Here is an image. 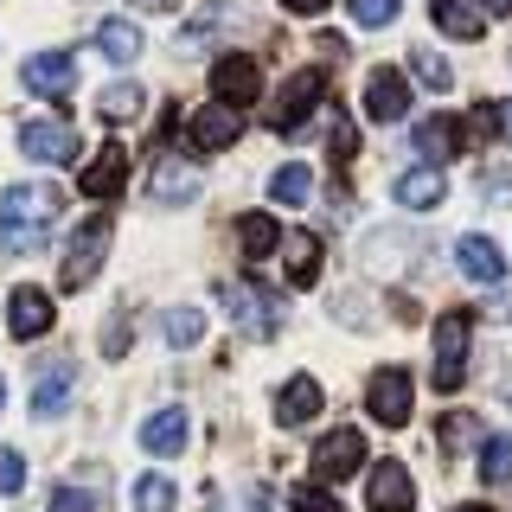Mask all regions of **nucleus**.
Here are the masks:
<instances>
[{"instance_id":"f257e3e1","label":"nucleus","mask_w":512,"mask_h":512,"mask_svg":"<svg viewBox=\"0 0 512 512\" xmlns=\"http://www.w3.org/2000/svg\"><path fill=\"white\" fill-rule=\"evenodd\" d=\"M58 212H64L58 186H7V205H0V244H7L13 256L45 250Z\"/></svg>"},{"instance_id":"f03ea898","label":"nucleus","mask_w":512,"mask_h":512,"mask_svg":"<svg viewBox=\"0 0 512 512\" xmlns=\"http://www.w3.org/2000/svg\"><path fill=\"white\" fill-rule=\"evenodd\" d=\"M224 308H231V327L237 333H250V340H276L282 333V295H269V288H256V282H224Z\"/></svg>"},{"instance_id":"7ed1b4c3","label":"nucleus","mask_w":512,"mask_h":512,"mask_svg":"<svg viewBox=\"0 0 512 512\" xmlns=\"http://www.w3.org/2000/svg\"><path fill=\"white\" fill-rule=\"evenodd\" d=\"M320 96H327V64H301V71L276 90V103H269V128H276V135H295V128L314 116Z\"/></svg>"},{"instance_id":"20e7f679","label":"nucleus","mask_w":512,"mask_h":512,"mask_svg":"<svg viewBox=\"0 0 512 512\" xmlns=\"http://www.w3.org/2000/svg\"><path fill=\"white\" fill-rule=\"evenodd\" d=\"M468 333H474L468 308H448L436 320V365H429L436 391H461V378H468Z\"/></svg>"},{"instance_id":"39448f33","label":"nucleus","mask_w":512,"mask_h":512,"mask_svg":"<svg viewBox=\"0 0 512 512\" xmlns=\"http://www.w3.org/2000/svg\"><path fill=\"white\" fill-rule=\"evenodd\" d=\"M109 237H116V218L109 212H96L84 231L71 237V256H64V269H58V282L64 288H84L96 282V269H103V256H109Z\"/></svg>"},{"instance_id":"423d86ee","label":"nucleus","mask_w":512,"mask_h":512,"mask_svg":"<svg viewBox=\"0 0 512 512\" xmlns=\"http://www.w3.org/2000/svg\"><path fill=\"white\" fill-rule=\"evenodd\" d=\"M365 468V436L359 429H333V436H320L314 448V487H340Z\"/></svg>"},{"instance_id":"0eeeda50","label":"nucleus","mask_w":512,"mask_h":512,"mask_svg":"<svg viewBox=\"0 0 512 512\" xmlns=\"http://www.w3.org/2000/svg\"><path fill=\"white\" fill-rule=\"evenodd\" d=\"M410 397H416V384H410L404 365H384V372H372V384H365V410H372L384 429L410 423Z\"/></svg>"},{"instance_id":"6e6552de","label":"nucleus","mask_w":512,"mask_h":512,"mask_svg":"<svg viewBox=\"0 0 512 512\" xmlns=\"http://www.w3.org/2000/svg\"><path fill=\"white\" fill-rule=\"evenodd\" d=\"M212 96H218L224 109L256 103V96H263V71H256V58H250V52H224V58L212 64Z\"/></svg>"},{"instance_id":"1a4fd4ad","label":"nucleus","mask_w":512,"mask_h":512,"mask_svg":"<svg viewBox=\"0 0 512 512\" xmlns=\"http://www.w3.org/2000/svg\"><path fill=\"white\" fill-rule=\"evenodd\" d=\"M365 116L372 122H404L410 116V77L391 71V64H378V71L365 77Z\"/></svg>"},{"instance_id":"9d476101","label":"nucleus","mask_w":512,"mask_h":512,"mask_svg":"<svg viewBox=\"0 0 512 512\" xmlns=\"http://www.w3.org/2000/svg\"><path fill=\"white\" fill-rule=\"evenodd\" d=\"M71 384H77L71 352H52V359H39V372H32V416H58L64 397H71Z\"/></svg>"},{"instance_id":"9b49d317","label":"nucleus","mask_w":512,"mask_h":512,"mask_svg":"<svg viewBox=\"0 0 512 512\" xmlns=\"http://www.w3.org/2000/svg\"><path fill=\"white\" fill-rule=\"evenodd\" d=\"M20 77H26V90H39V96H52V103H64V96L77 90V58H71V52H32Z\"/></svg>"},{"instance_id":"f8f14e48","label":"nucleus","mask_w":512,"mask_h":512,"mask_svg":"<svg viewBox=\"0 0 512 512\" xmlns=\"http://www.w3.org/2000/svg\"><path fill=\"white\" fill-rule=\"evenodd\" d=\"M20 148H26V160H39V167H64V160L77 154V135H71V122H26Z\"/></svg>"},{"instance_id":"ddd939ff","label":"nucleus","mask_w":512,"mask_h":512,"mask_svg":"<svg viewBox=\"0 0 512 512\" xmlns=\"http://www.w3.org/2000/svg\"><path fill=\"white\" fill-rule=\"evenodd\" d=\"M365 500H372V512H410L416 506L410 468H404V461H378L372 480H365Z\"/></svg>"},{"instance_id":"4468645a","label":"nucleus","mask_w":512,"mask_h":512,"mask_svg":"<svg viewBox=\"0 0 512 512\" xmlns=\"http://www.w3.org/2000/svg\"><path fill=\"white\" fill-rule=\"evenodd\" d=\"M455 269H461L468 282H493V288L506 282V256H500V244H493V237H480V231H468V237L455 244Z\"/></svg>"},{"instance_id":"2eb2a0df","label":"nucleus","mask_w":512,"mask_h":512,"mask_svg":"<svg viewBox=\"0 0 512 512\" xmlns=\"http://www.w3.org/2000/svg\"><path fill=\"white\" fill-rule=\"evenodd\" d=\"M52 295L45 288H13V308H7V327H13V340H39V333H52Z\"/></svg>"},{"instance_id":"dca6fc26","label":"nucleus","mask_w":512,"mask_h":512,"mask_svg":"<svg viewBox=\"0 0 512 512\" xmlns=\"http://www.w3.org/2000/svg\"><path fill=\"white\" fill-rule=\"evenodd\" d=\"M314 416H320V384L308 372H295V378L282 384V397H276V423L282 429H308Z\"/></svg>"},{"instance_id":"f3484780","label":"nucleus","mask_w":512,"mask_h":512,"mask_svg":"<svg viewBox=\"0 0 512 512\" xmlns=\"http://www.w3.org/2000/svg\"><path fill=\"white\" fill-rule=\"evenodd\" d=\"M128 180V154L122 148H96V160L84 173H77V186H84V199H116Z\"/></svg>"},{"instance_id":"a211bd4d","label":"nucleus","mask_w":512,"mask_h":512,"mask_svg":"<svg viewBox=\"0 0 512 512\" xmlns=\"http://www.w3.org/2000/svg\"><path fill=\"white\" fill-rule=\"evenodd\" d=\"M237 135H244V116H237V109H224V103H212V109H199V116H192V148H205V154L231 148Z\"/></svg>"},{"instance_id":"6ab92c4d","label":"nucleus","mask_w":512,"mask_h":512,"mask_svg":"<svg viewBox=\"0 0 512 512\" xmlns=\"http://www.w3.org/2000/svg\"><path fill=\"white\" fill-rule=\"evenodd\" d=\"M282 269H288V288H314V276H320V237L314 231H288L282 237Z\"/></svg>"},{"instance_id":"aec40b11","label":"nucleus","mask_w":512,"mask_h":512,"mask_svg":"<svg viewBox=\"0 0 512 512\" xmlns=\"http://www.w3.org/2000/svg\"><path fill=\"white\" fill-rule=\"evenodd\" d=\"M186 436H192L186 410H154L148 423H141V448H148V455H180Z\"/></svg>"},{"instance_id":"412c9836","label":"nucleus","mask_w":512,"mask_h":512,"mask_svg":"<svg viewBox=\"0 0 512 512\" xmlns=\"http://www.w3.org/2000/svg\"><path fill=\"white\" fill-rule=\"evenodd\" d=\"M154 205H180V199H192V192H199V167H186V160L180 154H167V160H160V167H154Z\"/></svg>"},{"instance_id":"4be33fe9","label":"nucleus","mask_w":512,"mask_h":512,"mask_svg":"<svg viewBox=\"0 0 512 512\" xmlns=\"http://www.w3.org/2000/svg\"><path fill=\"white\" fill-rule=\"evenodd\" d=\"M442 192H448L442 167H410L404 180H397V205H410V212H429V205H442Z\"/></svg>"},{"instance_id":"5701e85b","label":"nucleus","mask_w":512,"mask_h":512,"mask_svg":"<svg viewBox=\"0 0 512 512\" xmlns=\"http://www.w3.org/2000/svg\"><path fill=\"white\" fill-rule=\"evenodd\" d=\"M429 20H436L448 39H480V32H487V13L468 7V0H429Z\"/></svg>"},{"instance_id":"b1692460","label":"nucleus","mask_w":512,"mask_h":512,"mask_svg":"<svg viewBox=\"0 0 512 512\" xmlns=\"http://www.w3.org/2000/svg\"><path fill=\"white\" fill-rule=\"evenodd\" d=\"M96 52H103L109 64H135L141 58V26L135 20H103L96 26Z\"/></svg>"},{"instance_id":"393cba45","label":"nucleus","mask_w":512,"mask_h":512,"mask_svg":"<svg viewBox=\"0 0 512 512\" xmlns=\"http://www.w3.org/2000/svg\"><path fill=\"white\" fill-rule=\"evenodd\" d=\"M237 237H244V256H250V263H263V256L282 250V224L269 218V212H250L244 224H237Z\"/></svg>"},{"instance_id":"a878e982","label":"nucleus","mask_w":512,"mask_h":512,"mask_svg":"<svg viewBox=\"0 0 512 512\" xmlns=\"http://www.w3.org/2000/svg\"><path fill=\"white\" fill-rule=\"evenodd\" d=\"M455 141H461V128L448 116H423V122H416V154L442 160V154H455Z\"/></svg>"},{"instance_id":"bb28decb","label":"nucleus","mask_w":512,"mask_h":512,"mask_svg":"<svg viewBox=\"0 0 512 512\" xmlns=\"http://www.w3.org/2000/svg\"><path fill=\"white\" fill-rule=\"evenodd\" d=\"M308 192H314V173H308V167H295V160L269 173V199H276V205H301Z\"/></svg>"},{"instance_id":"cd10ccee","label":"nucleus","mask_w":512,"mask_h":512,"mask_svg":"<svg viewBox=\"0 0 512 512\" xmlns=\"http://www.w3.org/2000/svg\"><path fill=\"white\" fill-rule=\"evenodd\" d=\"M480 480H487V487H506V480H512V436H487V442H480Z\"/></svg>"},{"instance_id":"c85d7f7f","label":"nucleus","mask_w":512,"mask_h":512,"mask_svg":"<svg viewBox=\"0 0 512 512\" xmlns=\"http://www.w3.org/2000/svg\"><path fill=\"white\" fill-rule=\"evenodd\" d=\"M141 103H148V96H141V84H109L96 109H103V122H135Z\"/></svg>"},{"instance_id":"c756f323","label":"nucleus","mask_w":512,"mask_h":512,"mask_svg":"<svg viewBox=\"0 0 512 512\" xmlns=\"http://www.w3.org/2000/svg\"><path fill=\"white\" fill-rule=\"evenodd\" d=\"M135 512H173V480L141 474V480H135Z\"/></svg>"},{"instance_id":"7c9ffc66","label":"nucleus","mask_w":512,"mask_h":512,"mask_svg":"<svg viewBox=\"0 0 512 512\" xmlns=\"http://www.w3.org/2000/svg\"><path fill=\"white\" fill-rule=\"evenodd\" d=\"M167 340H173V346H199V340H205V314H199V308H173V314H167Z\"/></svg>"},{"instance_id":"2f4dec72","label":"nucleus","mask_w":512,"mask_h":512,"mask_svg":"<svg viewBox=\"0 0 512 512\" xmlns=\"http://www.w3.org/2000/svg\"><path fill=\"white\" fill-rule=\"evenodd\" d=\"M410 71L423 77L429 90H448V84H455V71H448V58H442V52H416V58H410Z\"/></svg>"},{"instance_id":"473e14b6","label":"nucleus","mask_w":512,"mask_h":512,"mask_svg":"<svg viewBox=\"0 0 512 512\" xmlns=\"http://www.w3.org/2000/svg\"><path fill=\"white\" fill-rule=\"evenodd\" d=\"M346 7H352L359 26H391L397 20V0H346Z\"/></svg>"},{"instance_id":"72a5a7b5","label":"nucleus","mask_w":512,"mask_h":512,"mask_svg":"<svg viewBox=\"0 0 512 512\" xmlns=\"http://www.w3.org/2000/svg\"><path fill=\"white\" fill-rule=\"evenodd\" d=\"M26 487V461L20 448H0V493H20Z\"/></svg>"},{"instance_id":"f704fd0d","label":"nucleus","mask_w":512,"mask_h":512,"mask_svg":"<svg viewBox=\"0 0 512 512\" xmlns=\"http://www.w3.org/2000/svg\"><path fill=\"white\" fill-rule=\"evenodd\" d=\"M327 148H333V167H346V160L359 154V135H352V122H346V116L333 122V141H327Z\"/></svg>"},{"instance_id":"c9c22d12","label":"nucleus","mask_w":512,"mask_h":512,"mask_svg":"<svg viewBox=\"0 0 512 512\" xmlns=\"http://www.w3.org/2000/svg\"><path fill=\"white\" fill-rule=\"evenodd\" d=\"M52 512H96V500H90V493H77V487H58L52 493Z\"/></svg>"},{"instance_id":"e433bc0d","label":"nucleus","mask_w":512,"mask_h":512,"mask_svg":"<svg viewBox=\"0 0 512 512\" xmlns=\"http://www.w3.org/2000/svg\"><path fill=\"white\" fill-rule=\"evenodd\" d=\"M288 506H295V512H340V506H333V500H327L320 487H301V493H295Z\"/></svg>"},{"instance_id":"4c0bfd02","label":"nucleus","mask_w":512,"mask_h":512,"mask_svg":"<svg viewBox=\"0 0 512 512\" xmlns=\"http://www.w3.org/2000/svg\"><path fill=\"white\" fill-rule=\"evenodd\" d=\"M493 122H500V135L512 141V96H506V103H493Z\"/></svg>"},{"instance_id":"58836bf2","label":"nucleus","mask_w":512,"mask_h":512,"mask_svg":"<svg viewBox=\"0 0 512 512\" xmlns=\"http://www.w3.org/2000/svg\"><path fill=\"white\" fill-rule=\"evenodd\" d=\"M288 13H320V7H333V0H282Z\"/></svg>"},{"instance_id":"ea45409f","label":"nucleus","mask_w":512,"mask_h":512,"mask_svg":"<svg viewBox=\"0 0 512 512\" xmlns=\"http://www.w3.org/2000/svg\"><path fill=\"white\" fill-rule=\"evenodd\" d=\"M480 13H493V20H506V13H512V0H480Z\"/></svg>"},{"instance_id":"a19ab883","label":"nucleus","mask_w":512,"mask_h":512,"mask_svg":"<svg viewBox=\"0 0 512 512\" xmlns=\"http://www.w3.org/2000/svg\"><path fill=\"white\" fill-rule=\"evenodd\" d=\"M455 512H493V506H455Z\"/></svg>"},{"instance_id":"79ce46f5","label":"nucleus","mask_w":512,"mask_h":512,"mask_svg":"<svg viewBox=\"0 0 512 512\" xmlns=\"http://www.w3.org/2000/svg\"><path fill=\"white\" fill-rule=\"evenodd\" d=\"M141 7H173V0H141Z\"/></svg>"},{"instance_id":"37998d69","label":"nucleus","mask_w":512,"mask_h":512,"mask_svg":"<svg viewBox=\"0 0 512 512\" xmlns=\"http://www.w3.org/2000/svg\"><path fill=\"white\" fill-rule=\"evenodd\" d=\"M0 397H7V384H0Z\"/></svg>"}]
</instances>
